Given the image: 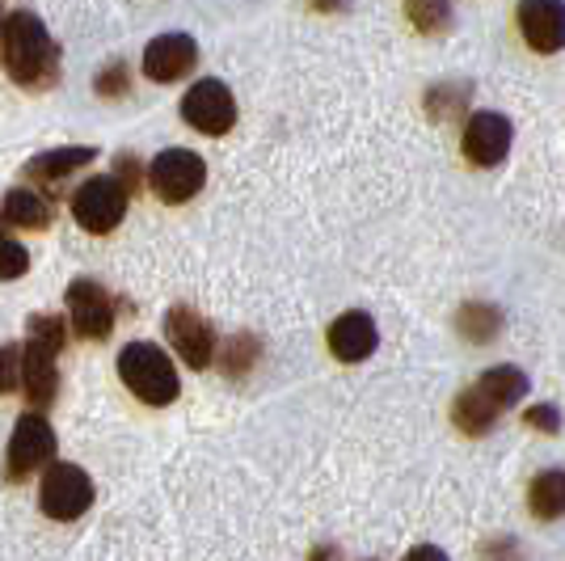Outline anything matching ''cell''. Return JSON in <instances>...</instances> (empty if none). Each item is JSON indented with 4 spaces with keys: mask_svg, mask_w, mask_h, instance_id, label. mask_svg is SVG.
<instances>
[{
    "mask_svg": "<svg viewBox=\"0 0 565 561\" xmlns=\"http://www.w3.org/2000/svg\"><path fill=\"white\" fill-rule=\"evenodd\" d=\"M0 60L4 72L22 85V89H47L60 76V47L51 39L39 13L30 9H13L4 13V30H0Z\"/></svg>",
    "mask_w": 565,
    "mask_h": 561,
    "instance_id": "6da1fadb",
    "label": "cell"
},
{
    "mask_svg": "<svg viewBox=\"0 0 565 561\" xmlns=\"http://www.w3.org/2000/svg\"><path fill=\"white\" fill-rule=\"evenodd\" d=\"M68 342V321L55 313H34L25 321V347H22V389L30 405L43 414L55 393H60V368L55 359Z\"/></svg>",
    "mask_w": 565,
    "mask_h": 561,
    "instance_id": "7a4b0ae2",
    "label": "cell"
},
{
    "mask_svg": "<svg viewBox=\"0 0 565 561\" xmlns=\"http://www.w3.org/2000/svg\"><path fill=\"white\" fill-rule=\"evenodd\" d=\"M118 380L127 384V393H136L143 405H173L182 393L178 368L157 342H127L118 351Z\"/></svg>",
    "mask_w": 565,
    "mask_h": 561,
    "instance_id": "3957f363",
    "label": "cell"
},
{
    "mask_svg": "<svg viewBox=\"0 0 565 561\" xmlns=\"http://www.w3.org/2000/svg\"><path fill=\"white\" fill-rule=\"evenodd\" d=\"M127 203H131L127 182H118L115 173H97L89 182H81V190L72 194V220H76L85 233L106 236L122 224Z\"/></svg>",
    "mask_w": 565,
    "mask_h": 561,
    "instance_id": "277c9868",
    "label": "cell"
},
{
    "mask_svg": "<svg viewBox=\"0 0 565 561\" xmlns=\"http://www.w3.org/2000/svg\"><path fill=\"white\" fill-rule=\"evenodd\" d=\"M51 461H55V431L39 410H30L13 426V440L4 452V481L22 486L39 468H51Z\"/></svg>",
    "mask_w": 565,
    "mask_h": 561,
    "instance_id": "5b68a950",
    "label": "cell"
},
{
    "mask_svg": "<svg viewBox=\"0 0 565 561\" xmlns=\"http://www.w3.org/2000/svg\"><path fill=\"white\" fill-rule=\"evenodd\" d=\"M203 182H207V165H203L199 152H190V148H166L157 161L148 165V187L169 208L190 203L203 190Z\"/></svg>",
    "mask_w": 565,
    "mask_h": 561,
    "instance_id": "8992f818",
    "label": "cell"
},
{
    "mask_svg": "<svg viewBox=\"0 0 565 561\" xmlns=\"http://www.w3.org/2000/svg\"><path fill=\"white\" fill-rule=\"evenodd\" d=\"M39 507L43 515L60 519V523H72L94 507V481L81 465H68V461H55V465L43 473V486H39Z\"/></svg>",
    "mask_w": 565,
    "mask_h": 561,
    "instance_id": "52a82bcc",
    "label": "cell"
},
{
    "mask_svg": "<svg viewBox=\"0 0 565 561\" xmlns=\"http://www.w3.org/2000/svg\"><path fill=\"white\" fill-rule=\"evenodd\" d=\"M182 118H186V127L203 131V136H228L236 127L233 89L224 81H215V76L194 81L186 89V97H182Z\"/></svg>",
    "mask_w": 565,
    "mask_h": 561,
    "instance_id": "ba28073f",
    "label": "cell"
},
{
    "mask_svg": "<svg viewBox=\"0 0 565 561\" xmlns=\"http://www.w3.org/2000/svg\"><path fill=\"white\" fill-rule=\"evenodd\" d=\"M166 334H169V347L178 351V359H182L186 368L203 372V368L215 363L220 342H215V329L203 313H194L190 305H173L166 313Z\"/></svg>",
    "mask_w": 565,
    "mask_h": 561,
    "instance_id": "9c48e42d",
    "label": "cell"
},
{
    "mask_svg": "<svg viewBox=\"0 0 565 561\" xmlns=\"http://www.w3.org/2000/svg\"><path fill=\"white\" fill-rule=\"evenodd\" d=\"M68 326L85 342H106L115 329V300L97 279L68 283Z\"/></svg>",
    "mask_w": 565,
    "mask_h": 561,
    "instance_id": "30bf717a",
    "label": "cell"
},
{
    "mask_svg": "<svg viewBox=\"0 0 565 561\" xmlns=\"http://www.w3.org/2000/svg\"><path fill=\"white\" fill-rule=\"evenodd\" d=\"M511 140H515V127L511 118L498 115V110H477V115L465 123V161L477 165V169H494V165L507 161L511 152Z\"/></svg>",
    "mask_w": 565,
    "mask_h": 561,
    "instance_id": "8fae6325",
    "label": "cell"
},
{
    "mask_svg": "<svg viewBox=\"0 0 565 561\" xmlns=\"http://www.w3.org/2000/svg\"><path fill=\"white\" fill-rule=\"evenodd\" d=\"M199 68V43L173 30V34H157L148 47H143V76L157 81V85H173L190 72Z\"/></svg>",
    "mask_w": 565,
    "mask_h": 561,
    "instance_id": "7c38bea8",
    "label": "cell"
},
{
    "mask_svg": "<svg viewBox=\"0 0 565 561\" xmlns=\"http://www.w3.org/2000/svg\"><path fill=\"white\" fill-rule=\"evenodd\" d=\"M519 34L541 55H557L565 47V0H519Z\"/></svg>",
    "mask_w": 565,
    "mask_h": 561,
    "instance_id": "4fadbf2b",
    "label": "cell"
},
{
    "mask_svg": "<svg viewBox=\"0 0 565 561\" xmlns=\"http://www.w3.org/2000/svg\"><path fill=\"white\" fill-rule=\"evenodd\" d=\"M326 342H330L333 359H342V363H363V359L380 347V329L363 308H351V313H342L330 326Z\"/></svg>",
    "mask_w": 565,
    "mask_h": 561,
    "instance_id": "5bb4252c",
    "label": "cell"
},
{
    "mask_svg": "<svg viewBox=\"0 0 565 561\" xmlns=\"http://www.w3.org/2000/svg\"><path fill=\"white\" fill-rule=\"evenodd\" d=\"M97 161V148L89 144H72V148H51L43 157H34V161L22 165V178L30 182H43V187H60V182H68L76 169H85V165Z\"/></svg>",
    "mask_w": 565,
    "mask_h": 561,
    "instance_id": "9a60e30c",
    "label": "cell"
},
{
    "mask_svg": "<svg viewBox=\"0 0 565 561\" xmlns=\"http://www.w3.org/2000/svg\"><path fill=\"white\" fill-rule=\"evenodd\" d=\"M0 215H4V224H13V229H30V233L51 229V203L39 194V190H30V187L9 190V194L0 199Z\"/></svg>",
    "mask_w": 565,
    "mask_h": 561,
    "instance_id": "2e32d148",
    "label": "cell"
},
{
    "mask_svg": "<svg viewBox=\"0 0 565 561\" xmlns=\"http://www.w3.org/2000/svg\"><path fill=\"white\" fill-rule=\"evenodd\" d=\"M527 511L541 523H557L565 519V468H544L527 486Z\"/></svg>",
    "mask_w": 565,
    "mask_h": 561,
    "instance_id": "e0dca14e",
    "label": "cell"
},
{
    "mask_svg": "<svg viewBox=\"0 0 565 561\" xmlns=\"http://www.w3.org/2000/svg\"><path fill=\"white\" fill-rule=\"evenodd\" d=\"M477 389L494 401L498 414H507V410H515L519 401L527 398L532 384H527V372H519V368H511V363H498V368L477 375Z\"/></svg>",
    "mask_w": 565,
    "mask_h": 561,
    "instance_id": "ac0fdd59",
    "label": "cell"
},
{
    "mask_svg": "<svg viewBox=\"0 0 565 561\" xmlns=\"http://www.w3.org/2000/svg\"><path fill=\"white\" fill-rule=\"evenodd\" d=\"M498 419H502V414H498V405L486 398L477 384H469V389L456 398V405H451V422H456L465 435H490Z\"/></svg>",
    "mask_w": 565,
    "mask_h": 561,
    "instance_id": "d6986e66",
    "label": "cell"
},
{
    "mask_svg": "<svg viewBox=\"0 0 565 561\" xmlns=\"http://www.w3.org/2000/svg\"><path fill=\"white\" fill-rule=\"evenodd\" d=\"M502 308L498 305H486V300H472L456 313V329H460V338L472 342V347H486V342H494L498 334H502Z\"/></svg>",
    "mask_w": 565,
    "mask_h": 561,
    "instance_id": "ffe728a7",
    "label": "cell"
},
{
    "mask_svg": "<svg viewBox=\"0 0 565 561\" xmlns=\"http://www.w3.org/2000/svg\"><path fill=\"white\" fill-rule=\"evenodd\" d=\"M405 18L418 34H448L451 22H456V9L451 0H405Z\"/></svg>",
    "mask_w": 565,
    "mask_h": 561,
    "instance_id": "44dd1931",
    "label": "cell"
},
{
    "mask_svg": "<svg viewBox=\"0 0 565 561\" xmlns=\"http://www.w3.org/2000/svg\"><path fill=\"white\" fill-rule=\"evenodd\" d=\"M469 97H472V85H451V81H439L435 89H426V115L435 118V123H448V118H460L469 110Z\"/></svg>",
    "mask_w": 565,
    "mask_h": 561,
    "instance_id": "7402d4cb",
    "label": "cell"
},
{
    "mask_svg": "<svg viewBox=\"0 0 565 561\" xmlns=\"http://www.w3.org/2000/svg\"><path fill=\"white\" fill-rule=\"evenodd\" d=\"M25 271H30V250L4 233V215H0V279H22Z\"/></svg>",
    "mask_w": 565,
    "mask_h": 561,
    "instance_id": "603a6c76",
    "label": "cell"
},
{
    "mask_svg": "<svg viewBox=\"0 0 565 561\" xmlns=\"http://www.w3.org/2000/svg\"><path fill=\"white\" fill-rule=\"evenodd\" d=\"M258 363V338H249V334H236L233 342L224 347V372L228 375H245L249 368Z\"/></svg>",
    "mask_w": 565,
    "mask_h": 561,
    "instance_id": "cb8c5ba5",
    "label": "cell"
},
{
    "mask_svg": "<svg viewBox=\"0 0 565 561\" xmlns=\"http://www.w3.org/2000/svg\"><path fill=\"white\" fill-rule=\"evenodd\" d=\"M18 384H22V347L4 342L0 347V398H9Z\"/></svg>",
    "mask_w": 565,
    "mask_h": 561,
    "instance_id": "d4e9b609",
    "label": "cell"
},
{
    "mask_svg": "<svg viewBox=\"0 0 565 561\" xmlns=\"http://www.w3.org/2000/svg\"><path fill=\"white\" fill-rule=\"evenodd\" d=\"M94 89L102 97H122L127 94V64L122 60H115V64H106V68L97 72Z\"/></svg>",
    "mask_w": 565,
    "mask_h": 561,
    "instance_id": "484cf974",
    "label": "cell"
},
{
    "mask_svg": "<svg viewBox=\"0 0 565 561\" xmlns=\"http://www.w3.org/2000/svg\"><path fill=\"white\" fill-rule=\"evenodd\" d=\"M523 422H527L532 431L557 435V431H562V410H557V405H527V410H523Z\"/></svg>",
    "mask_w": 565,
    "mask_h": 561,
    "instance_id": "4316f807",
    "label": "cell"
},
{
    "mask_svg": "<svg viewBox=\"0 0 565 561\" xmlns=\"http://www.w3.org/2000/svg\"><path fill=\"white\" fill-rule=\"evenodd\" d=\"M481 561H523V553H519L515 540L507 537V540H490V544L481 549Z\"/></svg>",
    "mask_w": 565,
    "mask_h": 561,
    "instance_id": "83f0119b",
    "label": "cell"
},
{
    "mask_svg": "<svg viewBox=\"0 0 565 561\" xmlns=\"http://www.w3.org/2000/svg\"><path fill=\"white\" fill-rule=\"evenodd\" d=\"M405 561H448V553L439 544H418V549L405 553Z\"/></svg>",
    "mask_w": 565,
    "mask_h": 561,
    "instance_id": "f1b7e54d",
    "label": "cell"
},
{
    "mask_svg": "<svg viewBox=\"0 0 565 561\" xmlns=\"http://www.w3.org/2000/svg\"><path fill=\"white\" fill-rule=\"evenodd\" d=\"M317 13H347L351 9V0H308Z\"/></svg>",
    "mask_w": 565,
    "mask_h": 561,
    "instance_id": "f546056e",
    "label": "cell"
},
{
    "mask_svg": "<svg viewBox=\"0 0 565 561\" xmlns=\"http://www.w3.org/2000/svg\"><path fill=\"white\" fill-rule=\"evenodd\" d=\"M0 30H4V18H0Z\"/></svg>",
    "mask_w": 565,
    "mask_h": 561,
    "instance_id": "4dcf8cb0",
    "label": "cell"
}]
</instances>
